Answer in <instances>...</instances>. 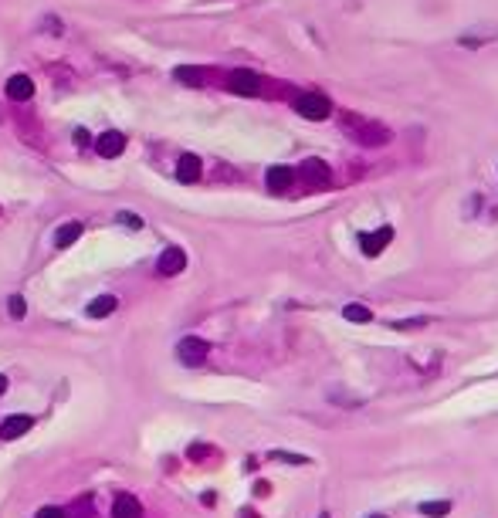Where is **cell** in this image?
Returning <instances> with one entry per match:
<instances>
[{"label":"cell","instance_id":"obj_6","mask_svg":"<svg viewBox=\"0 0 498 518\" xmlns=\"http://www.w3.org/2000/svg\"><path fill=\"white\" fill-rule=\"evenodd\" d=\"M349 133H353L363 146H383L390 139V133L383 125H376V122H359V129H349Z\"/></svg>","mask_w":498,"mask_h":518},{"label":"cell","instance_id":"obj_2","mask_svg":"<svg viewBox=\"0 0 498 518\" xmlns=\"http://www.w3.org/2000/svg\"><path fill=\"white\" fill-rule=\"evenodd\" d=\"M176 356H180V363L200 366L203 359H207V342H203V339H197V335H187V339H180Z\"/></svg>","mask_w":498,"mask_h":518},{"label":"cell","instance_id":"obj_5","mask_svg":"<svg viewBox=\"0 0 498 518\" xmlns=\"http://www.w3.org/2000/svg\"><path fill=\"white\" fill-rule=\"evenodd\" d=\"M95 150H98V156H106V159H115L125 150V136L115 133V129H109V133H102V136L95 139Z\"/></svg>","mask_w":498,"mask_h":518},{"label":"cell","instance_id":"obj_22","mask_svg":"<svg viewBox=\"0 0 498 518\" xmlns=\"http://www.w3.org/2000/svg\"><path fill=\"white\" fill-rule=\"evenodd\" d=\"M0 393H7V376L0 373Z\"/></svg>","mask_w":498,"mask_h":518},{"label":"cell","instance_id":"obj_17","mask_svg":"<svg viewBox=\"0 0 498 518\" xmlns=\"http://www.w3.org/2000/svg\"><path fill=\"white\" fill-rule=\"evenodd\" d=\"M421 512L427 518H444L448 512H451V502H424L421 505Z\"/></svg>","mask_w":498,"mask_h":518},{"label":"cell","instance_id":"obj_16","mask_svg":"<svg viewBox=\"0 0 498 518\" xmlns=\"http://www.w3.org/2000/svg\"><path fill=\"white\" fill-rule=\"evenodd\" d=\"M343 315L349 322H356V325H366V322H373V312L366 308V305H346Z\"/></svg>","mask_w":498,"mask_h":518},{"label":"cell","instance_id":"obj_18","mask_svg":"<svg viewBox=\"0 0 498 518\" xmlns=\"http://www.w3.org/2000/svg\"><path fill=\"white\" fill-rule=\"evenodd\" d=\"M176 78H180V81H187V85H200V81H203V75L197 72V68H176Z\"/></svg>","mask_w":498,"mask_h":518},{"label":"cell","instance_id":"obj_19","mask_svg":"<svg viewBox=\"0 0 498 518\" xmlns=\"http://www.w3.org/2000/svg\"><path fill=\"white\" fill-rule=\"evenodd\" d=\"M7 312H11V319H24L28 305H24V298H21V295H14V298L7 302Z\"/></svg>","mask_w":498,"mask_h":518},{"label":"cell","instance_id":"obj_13","mask_svg":"<svg viewBox=\"0 0 498 518\" xmlns=\"http://www.w3.org/2000/svg\"><path fill=\"white\" fill-rule=\"evenodd\" d=\"M119 308V302H115V295H98L95 302H89V308H85V315L89 319H106V315H112Z\"/></svg>","mask_w":498,"mask_h":518},{"label":"cell","instance_id":"obj_1","mask_svg":"<svg viewBox=\"0 0 498 518\" xmlns=\"http://www.w3.org/2000/svg\"><path fill=\"white\" fill-rule=\"evenodd\" d=\"M295 112L302 119H312V122H322L329 119V112H332V102H329L322 91H302L295 98Z\"/></svg>","mask_w":498,"mask_h":518},{"label":"cell","instance_id":"obj_7","mask_svg":"<svg viewBox=\"0 0 498 518\" xmlns=\"http://www.w3.org/2000/svg\"><path fill=\"white\" fill-rule=\"evenodd\" d=\"M34 427V420L28 413H17V417H7L4 424H0V441H14V437H24L28 430Z\"/></svg>","mask_w":498,"mask_h":518},{"label":"cell","instance_id":"obj_15","mask_svg":"<svg viewBox=\"0 0 498 518\" xmlns=\"http://www.w3.org/2000/svg\"><path fill=\"white\" fill-rule=\"evenodd\" d=\"M78 237H81V224H78V220H72V224L58 227V234H55V244H58V247H68V244H75Z\"/></svg>","mask_w":498,"mask_h":518},{"label":"cell","instance_id":"obj_3","mask_svg":"<svg viewBox=\"0 0 498 518\" xmlns=\"http://www.w3.org/2000/svg\"><path fill=\"white\" fill-rule=\"evenodd\" d=\"M227 89L237 91V95H258L261 91V78L254 75V72H248V68H237L227 78Z\"/></svg>","mask_w":498,"mask_h":518},{"label":"cell","instance_id":"obj_9","mask_svg":"<svg viewBox=\"0 0 498 518\" xmlns=\"http://www.w3.org/2000/svg\"><path fill=\"white\" fill-rule=\"evenodd\" d=\"M302 180L309 186H329V167L322 159H305L302 163Z\"/></svg>","mask_w":498,"mask_h":518},{"label":"cell","instance_id":"obj_11","mask_svg":"<svg viewBox=\"0 0 498 518\" xmlns=\"http://www.w3.org/2000/svg\"><path fill=\"white\" fill-rule=\"evenodd\" d=\"M176 180H180V183H197V180H200V156L183 152V156H180V163H176Z\"/></svg>","mask_w":498,"mask_h":518},{"label":"cell","instance_id":"obj_4","mask_svg":"<svg viewBox=\"0 0 498 518\" xmlns=\"http://www.w3.org/2000/svg\"><path fill=\"white\" fill-rule=\"evenodd\" d=\"M393 237V227H380V230H370V234H359V247H363V254L366 258H376L383 247L390 244Z\"/></svg>","mask_w":498,"mask_h":518},{"label":"cell","instance_id":"obj_12","mask_svg":"<svg viewBox=\"0 0 498 518\" xmlns=\"http://www.w3.org/2000/svg\"><path fill=\"white\" fill-rule=\"evenodd\" d=\"M34 95V81L28 75H11L7 78V98H14V102H28Z\"/></svg>","mask_w":498,"mask_h":518},{"label":"cell","instance_id":"obj_10","mask_svg":"<svg viewBox=\"0 0 498 518\" xmlns=\"http://www.w3.org/2000/svg\"><path fill=\"white\" fill-rule=\"evenodd\" d=\"M292 180H295V169L292 167H271L268 169V176H265L271 193H285V190L292 186Z\"/></svg>","mask_w":498,"mask_h":518},{"label":"cell","instance_id":"obj_21","mask_svg":"<svg viewBox=\"0 0 498 518\" xmlns=\"http://www.w3.org/2000/svg\"><path fill=\"white\" fill-rule=\"evenodd\" d=\"M38 518H64V508H58V505H47V508L38 512Z\"/></svg>","mask_w":498,"mask_h":518},{"label":"cell","instance_id":"obj_23","mask_svg":"<svg viewBox=\"0 0 498 518\" xmlns=\"http://www.w3.org/2000/svg\"><path fill=\"white\" fill-rule=\"evenodd\" d=\"M370 518H387V515H370Z\"/></svg>","mask_w":498,"mask_h":518},{"label":"cell","instance_id":"obj_20","mask_svg":"<svg viewBox=\"0 0 498 518\" xmlns=\"http://www.w3.org/2000/svg\"><path fill=\"white\" fill-rule=\"evenodd\" d=\"M119 224H125V227H132V230L142 227V220L136 217V213H119Z\"/></svg>","mask_w":498,"mask_h":518},{"label":"cell","instance_id":"obj_14","mask_svg":"<svg viewBox=\"0 0 498 518\" xmlns=\"http://www.w3.org/2000/svg\"><path fill=\"white\" fill-rule=\"evenodd\" d=\"M140 515H142V508L132 495H119L115 505H112V518H140Z\"/></svg>","mask_w":498,"mask_h":518},{"label":"cell","instance_id":"obj_8","mask_svg":"<svg viewBox=\"0 0 498 518\" xmlns=\"http://www.w3.org/2000/svg\"><path fill=\"white\" fill-rule=\"evenodd\" d=\"M183 264H187V254H183L180 247H166V251L159 254V261H156L159 274H180L183 271Z\"/></svg>","mask_w":498,"mask_h":518},{"label":"cell","instance_id":"obj_24","mask_svg":"<svg viewBox=\"0 0 498 518\" xmlns=\"http://www.w3.org/2000/svg\"><path fill=\"white\" fill-rule=\"evenodd\" d=\"M319 518H329V515H319Z\"/></svg>","mask_w":498,"mask_h":518}]
</instances>
